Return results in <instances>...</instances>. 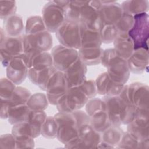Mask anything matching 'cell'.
<instances>
[{"label": "cell", "instance_id": "cell-1", "mask_svg": "<svg viewBox=\"0 0 149 149\" xmlns=\"http://www.w3.org/2000/svg\"><path fill=\"white\" fill-rule=\"evenodd\" d=\"M54 117L58 126L56 137L65 147L77 139L80 129L83 125L90 123L86 112L81 110L70 113L59 112Z\"/></svg>", "mask_w": 149, "mask_h": 149}, {"label": "cell", "instance_id": "cell-2", "mask_svg": "<svg viewBox=\"0 0 149 149\" xmlns=\"http://www.w3.org/2000/svg\"><path fill=\"white\" fill-rule=\"evenodd\" d=\"M102 100L105 103L112 125H127L134 118L136 109L127 99L125 85L119 95L104 96Z\"/></svg>", "mask_w": 149, "mask_h": 149}, {"label": "cell", "instance_id": "cell-3", "mask_svg": "<svg viewBox=\"0 0 149 149\" xmlns=\"http://www.w3.org/2000/svg\"><path fill=\"white\" fill-rule=\"evenodd\" d=\"M101 63L107 68V72L113 81L125 85L130 76L126 59L119 56L113 48H111L103 51Z\"/></svg>", "mask_w": 149, "mask_h": 149}, {"label": "cell", "instance_id": "cell-4", "mask_svg": "<svg viewBox=\"0 0 149 149\" xmlns=\"http://www.w3.org/2000/svg\"><path fill=\"white\" fill-rule=\"evenodd\" d=\"M86 111L89 118L90 124L97 132L101 133L112 125L105 103L102 99H90L86 104Z\"/></svg>", "mask_w": 149, "mask_h": 149}, {"label": "cell", "instance_id": "cell-5", "mask_svg": "<svg viewBox=\"0 0 149 149\" xmlns=\"http://www.w3.org/2000/svg\"><path fill=\"white\" fill-rule=\"evenodd\" d=\"M69 1H52L47 3L42 8V20L49 32H56L66 20L65 8Z\"/></svg>", "mask_w": 149, "mask_h": 149}, {"label": "cell", "instance_id": "cell-6", "mask_svg": "<svg viewBox=\"0 0 149 149\" xmlns=\"http://www.w3.org/2000/svg\"><path fill=\"white\" fill-rule=\"evenodd\" d=\"M89 100L80 87H72L58 100L56 106L59 112L70 113L80 110Z\"/></svg>", "mask_w": 149, "mask_h": 149}, {"label": "cell", "instance_id": "cell-7", "mask_svg": "<svg viewBox=\"0 0 149 149\" xmlns=\"http://www.w3.org/2000/svg\"><path fill=\"white\" fill-rule=\"evenodd\" d=\"M133 20V24L127 34L133 42L134 50L140 48L148 50V15L147 12L135 15Z\"/></svg>", "mask_w": 149, "mask_h": 149}, {"label": "cell", "instance_id": "cell-8", "mask_svg": "<svg viewBox=\"0 0 149 149\" xmlns=\"http://www.w3.org/2000/svg\"><path fill=\"white\" fill-rule=\"evenodd\" d=\"M101 1H84L81 8L79 23L85 29L100 31L101 27Z\"/></svg>", "mask_w": 149, "mask_h": 149}, {"label": "cell", "instance_id": "cell-9", "mask_svg": "<svg viewBox=\"0 0 149 149\" xmlns=\"http://www.w3.org/2000/svg\"><path fill=\"white\" fill-rule=\"evenodd\" d=\"M61 45L76 49L81 47V25L79 23L65 20L55 32Z\"/></svg>", "mask_w": 149, "mask_h": 149}, {"label": "cell", "instance_id": "cell-10", "mask_svg": "<svg viewBox=\"0 0 149 149\" xmlns=\"http://www.w3.org/2000/svg\"><path fill=\"white\" fill-rule=\"evenodd\" d=\"M24 53L48 52L52 47V37L47 30L31 34H24Z\"/></svg>", "mask_w": 149, "mask_h": 149}, {"label": "cell", "instance_id": "cell-11", "mask_svg": "<svg viewBox=\"0 0 149 149\" xmlns=\"http://www.w3.org/2000/svg\"><path fill=\"white\" fill-rule=\"evenodd\" d=\"M126 93L130 103L136 111H148V86L136 82L125 85Z\"/></svg>", "mask_w": 149, "mask_h": 149}, {"label": "cell", "instance_id": "cell-12", "mask_svg": "<svg viewBox=\"0 0 149 149\" xmlns=\"http://www.w3.org/2000/svg\"><path fill=\"white\" fill-rule=\"evenodd\" d=\"M68 89L63 72L55 68L48 81L45 90L49 104L56 105L58 100L65 94Z\"/></svg>", "mask_w": 149, "mask_h": 149}, {"label": "cell", "instance_id": "cell-13", "mask_svg": "<svg viewBox=\"0 0 149 149\" xmlns=\"http://www.w3.org/2000/svg\"><path fill=\"white\" fill-rule=\"evenodd\" d=\"M23 36L9 37L5 34L4 37L1 36V59L3 66L6 67L12 58L24 53Z\"/></svg>", "mask_w": 149, "mask_h": 149}, {"label": "cell", "instance_id": "cell-14", "mask_svg": "<svg viewBox=\"0 0 149 149\" xmlns=\"http://www.w3.org/2000/svg\"><path fill=\"white\" fill-rule=\"evenodd\" d=\"M51 55L53 66L58 70L64 72L79 58L77 49L68 48L62 45L54 47L52 49Z\"/></svg>", "mask_w": 149, "mask_h": 149}, {"label": "cell", "instance_id": "cell-15", "mask_svg": "<svg viewBox=\"0 0 149 149\" xmlns=\"http://www.w3.org/2000/svg\"><path fill=\"white\" fill-rule=\"evenodd\" d=\"M27 57L24 53L15 56L6 66L7 78L15 84L22 83L28 75Z\"/></svg>", "mask_w": 149, "mask_h": 149}, {"label": "cell", "instance_id": "cell-16", "mask_svg": "<svg viewBox=\"0 0 149 149\" xmlns=\"http://www.w3.org/2000/svg\"><path fill=\"white\" fill-rule=\"evenodd\" d=\"M101 142V133L97 132L90 123L80 129L77 139L66 148H97Z\"/></svg>", "mask_w": 149, "mask_h": 149}, {"label": "cell", "instance_id": "cell-17", "mask_svg": "<svg viewBox=\"0 0 149 149\" xmlns=\"http://www.w3.org/2000/svg\"><path fill=\"white\" fill-rule=\"evenodd\" d=\"M148 111H136L134 118L127 124V132L140 141L149 140Z\"/></svg>", "mask_w": 149, "mask_h": 149}, {"label": "cell", "instance_id": "cell-18", "mask_svg": "<svg viewBox=\"0 0 149 149\" xmlns=\"http://www.w3.org/2000/svg\"><path fill=\"white\" fill-rule=\"evenodd\" d=\"M63 72L66 80L68 88L79 87L87 80L86 77L87 65L83 62L80 56Z\"/></svg>", "mask_w": 149, "mask_h": 149}, {"label": "cell", "instance_id": "cell-19", "mask_svg": "<svg viewBox=\"0 0 149 149\" xmlns=\"http://www.w3.org/2000/svg\"><path fill=\"white\" fill-rule=\"evenodd\" d=\"M100 15L101 24L115 26L123 10L121 5L115 1H101Z\"/></svg>", "mask_w": 149, "mask_h": 149}, {"label": "cell", "instance_id": "cell-20", "mask_svg": "<svg viewBox=\"0 0 149 149\" xmlns=\"http://www.w3.org/2000/svg\"><path fill=\"white\" fill-rule=\"evenodd\" d=\"M95 81L97 93L105 96L118 95L121 93L125 86L124 84H118L113 81L110 79L107 72L100 74Z\"/></svg>", "mask_w": 149, "mask_h": 149}, {"label": "cell", "instance_id": "cell-21", "mask_svg": "<svg viewBox=\"0 0 149 149\" xmlns=\"http://www.w3.org/2000/svg\"><path fill=\"white\" fill-rule=\"evenodd\" d=\"M29 69L39 72L53 66L51 54L48 52H33L25 54Z\"/></svg>", "mask_w": 149, "mask_h": 149}, {"label": "cell", "instance_id": "cell-22", "mask_svg": "<svg viewBox=\"0 0 149 149\" xmlns=\"http://www.w3.org/2000/svg\"><path fill=\"white\" fill-rule=\"evenodd\" d=\"M147 49L140 48L133 51L127 59L130 72L139 74L143 73L148 65V52Z\"/></svg>", "mask_w": 149, "mask_h": 149}, {"label": "cell", "instance_id": "cell-23", "mask_svg": "<svg viewBox=\"0 0 149 149\" xmlns=\"http://www.w3.org/2000/svg\"><path fill=\"white\" fill-rule=\"evenodd\" d=\"M113 42L114 50L122 58L127 59L134 51L133 42L127 33L118 34Z\"/></svg>", "mask_w": 149, "mask_h": 149}, {"label": "cell", "instance_id": "cell-24", "mask_svg": "<svg viewBox=\"0 0 149 149\" xmlns=\"http://www.w3.org/2000/svg\"><path fill=\"white\" fill-rule=\"evenodd\" d=\"M123 133L124 132L120 126L111 125L101 133V142L99 145H104L102 148L117 147L122 139Z\"/></svg>", "mask_w": 149, "mask_h": 149}, {"label": "cell", "instance_id": "cell-25", "mask_svg": "<svg viewBox=\"0 0 149 149\" xmlns=\"http://www.w3.org/2000/svg\"><path fill=\"white\" fill-rule=\"evenodd\" d=\"M31 94L27 88L16 87L10 100L6 104H1V112L8 113L9 108L22 104H27Z\"/></svg>", "mask_w": 149, "mask_h": 149}, {"label": "cell", "instance_id": "cell-26", "mask_svg": "<svg viewBox=\"0 0 149 149\" xmlns=\"http://www.w3.org/2000/svg\"><path fill=\"white\" fill-rule=\"evenodd\" d=\"M4 32L7 36L19 37L23 36L24 26L22 17L15 14L4 20Z\"/></svg>", "mask_w": 149, "mask_h": 149}, {"label": "cell", "instance_id": "cell-27", "mask_svg": "<svg viewBox=\"0 0 149 149\" xmlns=\"http://www.w3.org/2000/svg\"><path fill=\"white\" fill-rule=\"evenodd\" d=\"M81 47L80 48H92L101 47L102 42L100 31L86 29L81 25Z\"/></svg>", "mask_w": 149, "mask_h": 149}, {"label": "cell", "instance_id": "cell-28", "mask_svg": "<svg viewBox=\"0 0 149 149\" xmlns=\"http://www.w3.org/2000/svg\"><path fill=\"white\" fill-rule=\"evenodd\" d=\"M30 111L27 104H22L9 108L8 112L9 122L13 125L27 121Z\"/></svg>", "mask_w": 149, "mask_h": 149}, {"label": "cell", "instance_id": "cell-29", "mask_svg": "<svg viewBox=\"0 0 149 149\" xmlns=\"http://www.w3.org/2000/svg\"><path fill=\"white\" fill-rule=\"evenodd\" d=\"M103 51L101 47L80 48L78 51L80 59L87 66L95 65L101 63Z\"/></svg>", "mask_w": 149, "mask_h": 149}, {"label": "cell", "instance_id": "cell-30", "mask_svg": "<svg viewBox=\"0 0 149 149\" xmlns=\"http://www.w3.org/2000/svg\"><path fill=\"white\" fill-rule=\"evenodd\" d=\"M47 118L44 111H30L27 122L30 126L32 137H37L41 134L42 125Z\"/></svg>", "mask_w": 149, "mask_h": 149}, {"label": "cell", "instance_id": "cell-31", "mask_svg": "<svg viewBox=\"0 0 149 149\" xmlns=\"http://www.w3.org/2000/svg\"><path fill=\"white\" fill-rule=\"evenodd\" d=\"M121 6L124 12L134 16L143 12L147 13L148 1L146 0L126 1L122 3Z\"/></svg>", "mask_w": 149, "mask_h": 149}, {"label": "cell", "instance_id": "cell-32", "mask_svg": "<svg viewBox=\"0 0 149 149\" xmlns=\"http://www.w3.org/2000/svg\"><path fill=\"white\" fill-rule=\"evenodd\" d=\"M149 140L140 141L133 134L126 132L123 133L122 139L118 145L119 148H148Z\"/></svg>", "mask_w": 149, "mask_h": 149}, {"label": "cell", "instance_id": "cell-33", "mask_svg": "<svg viewBox=\"0 0 149 149\" xmlns=\"http://www.w3.org/2000/svg\"><path fill=\"white\" fill-rule=\"evenodd\" d=\"M48 104L46 94L37 93L30 96L27 105L31 111H44L47 109Z\"/></svg>", "mask_w": 149, "mask_h": 149}, {"label": "cell", "instance_id": "cell-34", "mask_svg": "<svg viewBox=\"0 0 149 149\" xmlns=\"http://www.w3.org/2000/svg\"><path fill=\"white\" fill-rule=\"evenodd\" d=\"M58 123L52 116H47L41 130V134L47 139H54L57 136Z\"/></svg>", "mask_w": 149, "mask_h": 149}, {"label": "cell", "instance_id": "cell-35", "mask_svg": "<svg viewBox=\"0 0 149 149\" xmlns=\"http://www.w3.org/2000/svg\"><path fill=\"white\" fill-rule=\"evenodd\" d=\"M46 30L42 17L34 16L27 19L25 27V34H34Z\"/></svg>", "mask_w": 149, "mask_h": 149}, {"label": "cell", "instance_id": "cell-36", "mask_svg": "<svg viewBox=\"0 0 149 149\" xmlns=\"http://www.w3.org/2000/svg\"><path fill=\"white\" fill-rule=\"evenodd\" d=\"M15 84L8 78L1 80V104L7 103L11 98L16 88Z\"/></svg>", "mask_w": 149, "mask_h": 149}, {"label": "cell", "instance_id": "cell-37", "mask_svg": "<svg viewBox=\"0 0 149 149\" xmlns=\"http://www.w3.org/2000/svg\"><path fill=\"white\" fill-rule=\"evenodd\" d=\"M133 22V16L123 12L121 17L115 24L118 34L127 33L132 28Z\"/></svg>", "mask_w": 149, "mask_h": 149}, {"label": "cell", "instance_id": "cell-38", "mask_svg": "<svg viewBox=\"0 0 149 149\" xmlns=\"http://www.w3.org/2000/svg\"><path fill=\"white\" fill-rule=\"evenodd\" d=\"M1 18L6 19L9 16L16 14V4L15 1H1Z\"/></svg>", "mask_w": 149, "mask_h": 149}, {"label": "cell", "instance_id": "cell-39", "mask_svg": "<svg viewBox=\"0 0 149 149\" xmlns=\"http://www.w3.org/2000/svg\"><path fill=\"white\" fill-rule=\"evenodd\" d=\"M55 69V68L52 66L38 72L36 84L37 85L41 90L45 91L48 81Z\"/></svg>", "mask_w": 149, "mask_h": 149}, {"label": "cell", "instance_id": "cell-40", "mask_svg": "<svg viewBox=\"0 0 149 149\" xmlns=\"http://www.w3.org/2000/svg\"><path fill=\"white\" fill-rule=\"evenodd\" d=\"M79 87L84 91L89 99L93 98L97 94L96 84L94 80H86V81Z\"/></svg>", "mask_w": 149, "mask_h": 149}, {"label": "cell", "instance_id": "cell-41", "mask_svg": "<svg viewBox=\"0 0 149 149\" xmlns=\"http://www.w3.org/2000/svg\"><path fill=\"white\" fill-rule=\"evenodd\" d=\"M5 144L4 147L16 148V141L13 134H6L1 136V144Z\"/></svg>", "mask_w": 149, "mask_h": 149}]
</instances>
